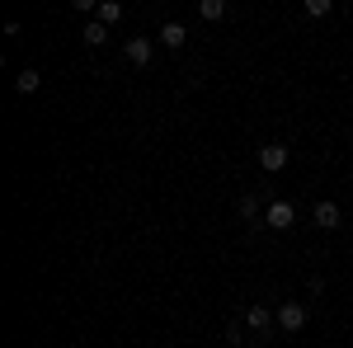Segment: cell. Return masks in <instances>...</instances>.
<instances>
[{"mask_svg":"<svg viewBox=\"0 0 353 348\" xmlns=\"http://www.w3.org/2000/svg\"><path fill=\"white\" fill-rule=\"evenodd\" d=\"M128 61H137V66H151V57H156V43L151 38H128Z\"/></svg>","mask_w":353,"mask_h":348,"instance_id":"obj_4","label":"cell"},{"mask_svg":"<svg viewBox=\"0 0 353 348\" xmlns=\"http://www.w3.org/2000/svg\"><path fill=\"white\" fill-rule=\"evenodd\" d=\"M38 85H43V76H38V71H33V66H24V71H19V76H14V90H19V94H33V90H38Z\"/></svg>","mask_w":353,"mask_h":348,"instance_id":"obj_9","label":"cell"},{"mask_svg":"<svg viewBox=\"0 0 353 348\" xmlns=\"http://www.w3.org/2000/svg\"><path fill=\"white\" fill-rule=\"evenodd\" d=\"M161 43H165V48H174V52H179V48L189 43V28L179 24V19H165V24H161Z\"/></svg>","mask_w":353,"mask_h":348,"instance_id":"obj_6","label":"cell"},{"mask_svg":"<svg viewBox=\"0 0 353 348\" xmlns=\"http://www.w3.org/2000/svg\"><path fill=\"white\" fill-rule=\"evenodd\" d=\"M226 344H231V348L245 344V325H226Z\"/></svg>","mask_w":353,"mask_h":348,"instance_id":"obj_14","label":"cell"},{"mask_svg":"<svg viewBox=\"0 0 353 348\" xmlns=\"http://www.w3.org/2000/svg\"><path fill=\"white\" fill-rule=\"evenodd\" d=\"M306 14H311V19H325V14H330V0H306Z\"/></svg>","mask_w":353,"mask_h":348,"instance_id":"obj_13","label":"cell"},{"mask_svg":"<svg viewBox=\"0 0 353 348\" xmlns=\"http://www.w3.org/2000/svg\"><path fill=\"white\" fill-rule=\"evenodd\" d=\"M259 165H264L269 174H278V170L288 165V146H283V141H269V146L259 151Z\"/></svg>","mask_w":353,"mask_h":348,"instance_id":"obj_5","label":"cell"},{"mask_svg":"<svg viewBox=\"0 0 353 348\" xmlns=\"http://www.w3.org/2000/svg\"><path fill=\"white\" fill-rule=\"evenodd\" d=\"M330 348H334V344H330Z\"/></svg>","mask_w":353,"mask_h":348,"instance_id":"obj_15","label":"cell"},{"mask_svg":"<svg viewBox=\"0 0 353 348\" xmlns=\"http://www.w3.org/2000/svg\"><path fill=\"white\" fill-rule=\"evenodd\" d=\"M339 221H344V216H339V207H334V203H316V226L339 231Z\"/></svg>","mask_w":353,"mask_h":348,"instance_id":"obj_7","label":"cell"},{"mask_svg":"<svg viewBox=\"0 0 353 348\" xmlns=\"http://www.w3.org/2000/svg\"><path fill=\"white\" fill-rule=\"evenodd\" d=\"M85 43H90V48H104V38H109V24H99V19H90V24H85V33H81Z\"/></svg>","mask_w":353,"mask_h":348,"instance_id":"obj_10","label":"cell"},{"mask_svg":"<svg viewBox=\"0 0 353 348\" xmlns=\"http://www.w3.org/2000/svg\"><path fill=\"white\" fill-rule=\"evenodd\" d=\"M264 226H273V231H292V226H297V207L283 203V198L269 203V207H264Z\"/></svg>","mask_w":353,"mask_h":348,"instance_id":"obj_1","label":"cell"},{"mask_svg":"<svg viewBox=\"0 0 353 348\" xmlns=\"http://www.w3.org/2000/svg\"><path fill=\"white\" fill-rule=\"evenodd\" d=\"M94 19H99V24H118V19H123V5H118V0H99V5H94Z\"/></svg>","mask_w":353,"mask_h":348,"instance_id":"obj_8","label":"cell"},{"mask_svg":"<svg viewBox=\"0 0 353 348\" xmlns=\"http://www.w3.org/2000/svg\"><path fill=\"white\" fill-rule=\"evenodd\" d=\"M198 14H203L208 24H217L221 14H226V0H203V5H198Z\"/></svg>","mask_w":353,"mask_h":348,"instance_id":"obj_11","label":"cell"},{"mask_svg":"<svg viewBox=\"0 0 353 348\" xmlns=\"http://www.w3.org/2000/svg\"><path fill=\"white\" fill-rule=\"evenodd\" d=\"M259 212H264V203H259L254 193H245V198H241V216H245V221H259Z\"/></svg>","mask_w":353,"mask_h":348,"instance_id":"obj_12","label":"cell"},{"mask_svg":"<svg viewBox=\"0 0 353 348\" xmlns=\"http://www.w3.org/2000/svg\"><path fill=\"white\" fill-rule=\"evenodd\" d=\"M273 325H278V316H273L269 306H259V301H254V306H250V311H245V329H250V334H254V339H264V334H269Z\"/></svg>","mask_w":353,"mask_h":348,"instance_id":"obj_2","label":"cell"},{"mask_svg":"<svg viewBox=\"0 0 353 348\" xmlns=\"http://www.w3.org/2000/svg\"><path fill=\"white\" fill-rule=\"evenodd\" d=\"M273 316H278V325H283L288 334H297L301 325H306V306H301V301H283V306H278Z\"/></svg>","mask_w":353,"mask_h":348,"instance_id":"obj_3","label":"cell"}]
</instances>
